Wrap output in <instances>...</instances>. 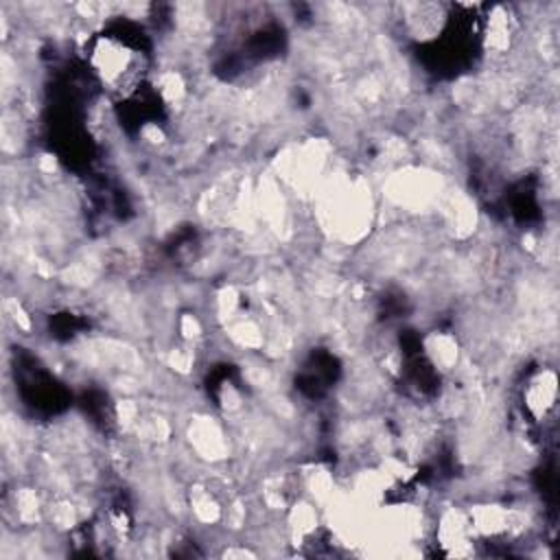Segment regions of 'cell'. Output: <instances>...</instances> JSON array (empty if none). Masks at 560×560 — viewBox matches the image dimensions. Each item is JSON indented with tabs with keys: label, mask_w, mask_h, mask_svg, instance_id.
Masks as SVG:
<instances>
[{
	"label": "cell",
	"mask_w": 560,
	"mask_h": 560,
	"mask_svg": "<svg viewBox=\"0 0 560 560\" xmlns=\"http://www.w3.org/2000/svg\"><path fill=\"white\" fill-rule=\"evenodd\" d=\"M92 66L101 83L118 94H127L138 85L142 57L114 35L103 37L92 50Z\"/></svg>",
	"instance_id": "cell-1"
},
{
	"label": "cell",
	"mask_w": 560,
	"mask_h": 560,
	"mask_svg": "<svg viewBox=\"0 0 560 560\" xmlns=\"http://www.w3.org/2000/svg\"><path fill=\"white\" fill-rule=\"evenodd\" d=\"M556 405V376L553 372L536 374L525 387V407L534 420H542Z\"/></svg>",
	"instance_id": "cell-2"
}]
</instances>
